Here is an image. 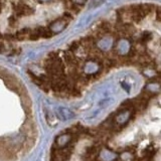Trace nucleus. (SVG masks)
Here are the masks:
<instances>
[{"instance_id":"nucleus-3","label":"nucleus","mask_w":161,"mask_h":161,"mask_svg":"<svg viewBox=\"0 0 161 161\" xmlns=\"http://www.w3.org/2000/svg\"><path fill=\"white\" fill-rule=\"evenodd\" d=\"M8 22H9V24H10V26H11V27H13V26L17 25V19H16V16H14V15L10 16V17H9V19H8Z\"/></svg>"},{"instance_id":"nucleus-1","label":"nucleus","mask_w":161,"mask_h":161,"mask_svg":"<svg viewBox=\"0 0 161 161\" xmlns=\"http://www.w3.org/2000/svg\"><path fill=\"white\" fill-rule=\"evenodd\" d=\"M15 10L17 12L19 16H22V15H28V14H31L33 10L30 8L29 6L25 5V4H18L16 6Z\"/></svg>"},{"instance_id":"nucleus-4","label":"nucleus","mask_w":161,"mask_h":161,"mask_svg":"<svg viewBox=\"0 0 161 161\" xmlns=\"http://www.w3.org/2000/svg\"><path fill=\"white\" fill-rule=\"evenodd\" d=\"M156 20L161 22V7L156 8Z\"/></svg>"},{"instance_id":"nucleus-2","label":"nucleus","mask_w":161,"mask_h":161,"mask_svg":"<svg viewBox=\"0 0 161 161\" xmlns=\"http://www.w3.org/2000/svg\"><path fill=\"white\" fill-rule=\"evenodd\" d=\"M151 39H152V33L149 31H145L141 34V36L139 38V43L142 44V45H144L145 43H147L148 41L151 40Z\"/></svg>"}]
</instances>
